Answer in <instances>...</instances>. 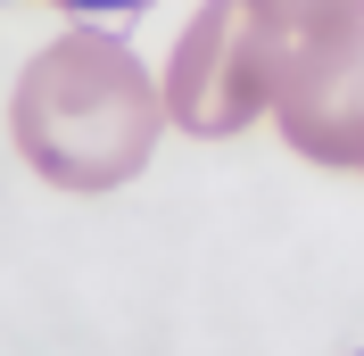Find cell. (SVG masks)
Segmentation results:
<instances>
[{
  "instance_id": "3957f363",
  "label": "cell",
  "mask_w": 364,
  "mask_h": 356,
  "mask_svg": "<svg viewBox=\"0 0 364 356\" xmlns=\"http://www.w3.org/2000/svg\"><path fill=\"white\" fill-rule=\"evenodd\" d=\"M265 125L290 141L306 166L364 174V25L290 33V58H282V83H273Z\"/></svg>"
},
{
  "instance_id": "7a4b0ae2",
  "label": "cell",
  "mask_w": 364,
  "mask_h": 356,
  "mask_svg": "<svg viewBox=\"0 0 364 356\" xmlns=\"http://www.w3.org/2000/svg\"><path fill=\"white\" fill-rule=\"evenodd\" d=\"M290 33L298 25H282L265 0H207L199 17L182 25L174 58H166V125H182L199 141L249 133L273 108Z\"/></svg>"
},
{
  "instance_id": "277c9868",
  "label": "cell",
  "mask_w": 364,
  "mask_h": 356,
  "mask_svg": "<svg viewBox=\"0 0 364 356\" xmlns=\"http://www.w3.org/2000/svg\"><path fill=\"white\" fill-rule=\"evenodd\" d=\"M282 25L298 33H340V25H364V0H265Z\"/></svg>"
},
{
  "instance_id": "6da1fadb",
  "label": "cell",
  "mask_w": 364,
  "mask_h": 356,
  "mask_svg": "<svg viewBox=\"0 0 364 356\" xmlns=\"http://www.w3.org/2000/svg\"><path fill=\"white\" fill-rule=\"evenodd\" d=\"M158 133H166V83L100 25H67L50 50L25 58L9 91V141L58 191L133 182L158 157Z\"/></svg>"
}]
</instances>
